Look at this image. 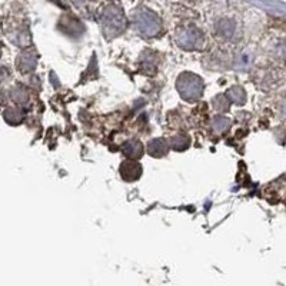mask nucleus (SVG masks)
Masks as SVG:
<instances>
[{
    "label": "nucleus",
    "mask_w": 286,
    "mask_h": 286,
    "mask_svg": "<svg viewBox=\"0 0 286 286\" xmlns=\"http://www.w3.org/2000/svg\"><path fill=\"white\" fill-rule=\"evenodd\" d=\"M103 30L110 36H117L126 29V18L123 10L117 6H107L102 15Z\"/></svg>",
    "instance_id": "obj_1"
},
{
    "label": "nucleus",
    "mask_w": 286,
    "mask_h": 286,
    "mask_svg": "<svg viewBox=\"0 0 286 286\" xmlns=\"http://www.w3.org/2000/svg\"><path fill=\"white\" fill-rule=\"evenodd\" d=\"M178 90L185 100H196L203 93V82L193 73H183L178 79Z\"/></svg>",
    "instance_id": "obj_2"
},
{
    "label": "nucleus",
    "mask_w": 286,
    "mask_h": 286,
    "mask_svg": "<svg viewBox=\"0 0 286 286\" xmlns=\"http://www.w3.org/2000/svg\"><path fill=\"white\" fill-rule=\"evenodd\" d=\"M136 28L137 30L145 35V36H149L153 38L156 35L161 33L162 30V22L161 19L151 12V10H145V12H139L136 15Z\"/></svg>",
    "instance_id": "obj_3"
},
{
    "label": "nucleus",
    "mask_w": 286,
    "mask_h": 286,
    "mask_svg": "<svg viewBox=\"0 0 286 286\" xmlns=\"http://www.w3.org/2000/svg\"><path fill=\"white\" fill-rule=\"evenodd\" d=\"M178 43L183 49L199 48L203 43V36L196 29H185L178 35Z\"/></svg>",
    "instance_id": "obj_4"
},
{
    "label": "nucleus",
    "mask_w": 286,
    "mask_h": 286,
    "mask_svg": "<svg viewBox=\"0 0 286 286\" xmlns=\"http://www.w3.org/2000/svg\"><path fill=\"white\" fill-rule=\"evenodd\" d=\"M120 175L126 182H134L137 181L142 175V166L140 163L134 161H126L120 165Z\"/></svg>",
    "instance_id": "obj_5"
},
{
    "label": "nucleus",
    "mask_w": 286,
    "mask_h": 286,
    "mask_svg": "<svg viewBox=\"0 0 286 286\" xmlns=\"http://www.w3.org/2000/svg\"><path fill=\"white\" fill-rule=\"evenodd\" d=\"M148 152H149V155L155 156V158H162V156H165L168 153V145L161 137L153 139L148 145Z\"/></svg>",
    "instance_id": "obj_6"
},
{
    "label": "nucleus",
    "mask_w": 286,
    "mask_h": 286,
    "mask_svg": "<svg viewBox=\"0 0 286 286\" xmlns=\"http://www.w3.org/2000/svg\"><path fill=\"white\" fill-rule=\"evenodd\" d=\"M124 153H126V156H129V158H132V159H139L143 155L142 143L137 142V140L127 142L126 143V146H124Z\"/></svg>",
    "instance_id": "obj_7"
},
{
    "label": "nucleus",
    "mask_w": 286,
    "mask_h": 286,
    "mask_svg": "<svg viewBox=\"0 0 286 286\" xmlns=\"http://www.w3.org/2000/svg\"><path fill=\"white\" fill-rule=\"evenodd\" d=\"M228 99L230 102H233V103H238V105H242L245 100H246V95H245V92H243V89L242 87H239V86H233L230 90L228 92Z\"/></svg>",
    "instance_id": "obj_8"
},
{
    "label": "nucleus",
    "mask_w": 286,
    "mask_h": 286,
    "mask_svg": "<svg viewBox=\"0 0 286 286\" xmlns=\"http://www.w3.org/2000/svg\"><path fill=\"white\" fill-rule=\"evenodd\" d=\"M233 30H235V25L230 20H222L219 25H218V32H219L222 36H226V38L232 36Z\"/></svg>",
    "instance_id": "obj_9"
},
{
    "label": "nucleus",
    "mask_w": 286,
    "mask_h": 286,
    "mask_svg": "<svg viewBox=\"0 0 286 286\" xmlns=\"http://www.w3.org/2000/svg\"><path fill=\"white\" fill-rule=\"evenodd\" d=\"M20 60L25 62V65L20 66V70H22V72H29V70H32V69L35 67V65H36V57L33 56V55H30V53L22 55V56H20Z\"/></svg>",
    "instance_id": "obj_10"
},
{
    "label": "nucleus",
    "mask_w": 286,
    "mask_h": 286,
    "mask_svg": "<svg viewBox=\"0 0 286 286\" xmlns=\"http://www.w3.org/2000/svg\"><path fill=\"white\" fill-rule=\"evenodd\" d=\"M175 137L179 140V143L172 145V148H175L176 151H185V149L189 146V143H191L189 137H188V136H185V134H179V136H175Z\"/></svg>",
    "instance_id": "obj_11"
}]
</instances>
